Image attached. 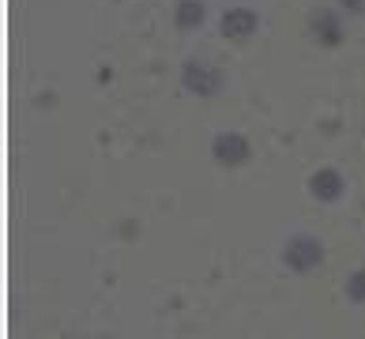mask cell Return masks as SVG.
Instances as JSON below:
<instances>
[{
    "instance_id": "6da1fadb",
    "label": "cell",
    "mask_w": 365,
    "mask_h": 339,
    "mask_svg": "<svg viewBox=\"0 0 365 339\" xmlns=\"http://www.w3.org/2000/svg\"><path fill=\"white\" fill-rule=\"evenodd\" d=\"M282 264H287L294 275H309V271H317L324 264V246L317 238L297 234V238L287 241V249H282Z\"/></svg>"
},
{
    "instance_id": "7a4b0ae2",
    "label": "cell",
    "mask_w": 365,
    "mask_h": 339,
    "mask_svg": "<svg viewBox=\"0 0 365 339\" xmlns=\"http://www.w3.org/2000/svg\"><path fill=\"white\" fill-rule=\"evenodd\" d=\"M181 79H185V91L200 94V98H211V94L222 91V72L215 64H207V61H188Z\"/></svg>"
},
{
    "instance_id": "3957f363",
    "label": "cell",
    "mask_w": 365,
    "mask_h": 339,
    "mask_svg": "<svg viewBox=\"0 0 365 339\" xmlns=\"http://www.w3.org/2000/svg\"><path fill=\"white\" fill-rule=\"evenodd\" d=\"M309 34H313V42L320 46H343V19H339V11H331V8H317L313 16H309Z\"/></svg>"
},
{
    "instance_id": "277c9868",
    "label": "cell",
    "mask_w": 365,
    "mask_h": 339,
    "mask_svg": "<svg viewBox=\"0 0 365 339\" xmlns=\"http://www.w3.org/2000/svg\"><path fill=\"white\" fill-rule=\"evenodd\" d=\"M211 155H215V162H222V166H241V162H249L252 143H249V136H241V132H222V136H215Z\"/></svg>"
},
{
    "instance_id": "5b68a950",
    "label": "cell",
    "mask_w": 365,
    "mask_h": 339,
    "mask_svg": "<svg viewBox=\"0 0 365 339\" xmlns=\"http://www.w3.org/2000/svg\"><path fill=\"white\" fill-rule=\"evenodd\" d=\"M256 26H260V16H256L252 8H226L222 19H219V31L230 42H245V38L256 34Z\"/></svg>"
},
{
    "instance_id": "8992f818",
    "label": "cell",
    "mask_w": 365,
    "mask_h": 339,
    "mask_svg": "<svg viewBox=\"0 0 365 339\" xmlns=\"http://www.w3.org/2000/svg\"><path fill=\"white\" fill-rule=\"evenodd\" d=\"M343 193H346V181H343V173L331 170V166H320L313 178H309V196L320 200V203H335Z\"/></svg>"
},
{
    "instance_id": "52a82bcc",
    "label": "cell",
    "mask_w": 365,
    "mask_h": 339,
    "mask_svg": "<svg viewBox=\"0 0 365 339\" xmlns=\"http://www.w3.org/2000/svg\"><path fill=\"white\" fill-rule=\"evenodd\" d=\"M204 0H178V11H173V26L178 31H200L204 26Z\"/></svg>"
},
{
    "instance_id": "ba28073f",
    "label": "cell",
    "mask_w": 365,
    "mask_h": 339,
    "mask_svg": "<svg viewBox=\"0 0 365 339\" xmlns=\"http://www.w3.org/2000/svg\"><path fill=\"white\" fill-rule=\"evenodd\" d=\"M343 294H346V302H354V305H365V268H358L354 275L346 279Z\"/></svg>"
},
{
    "instance_id": "9c48e42d",
    "label": "cell",
    "mask_w": 365,
    "mask_h": 339,
    "mask_svg": "<svg viewBox=\"0 0 365 339\" xmlns=\"http://www.w3.org/2000/svg\"><path fill=\"white\" fill-rule=\"evenodd\" d=\"M346 11H354V16H365V0H339Z\"/></svg>"
}]
</instances>
